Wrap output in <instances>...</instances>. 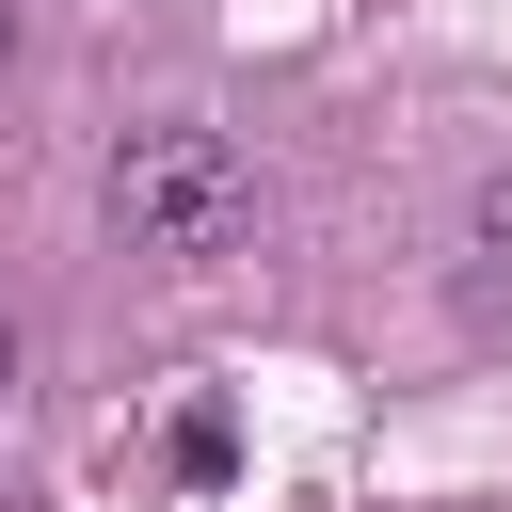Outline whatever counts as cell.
Instances as JSON below:
<instances>
[{
  "mask_svg": "<svg viewBox=\"0 0 512 512\" xmlns=\"http://www.w3.org/2000/svg\"><path fill=\"white\" fill-rule=\"evenodd\" d=\"M224 464H240V432H224V400H192L176 416V480H224Z\"/></svg>",
  "mask_w": 512,
  "mask_h": 512,
  "instance_id": "2",
  "label": "cell"
},
{
  "mask_svg": "<svg viewBox=\"0 0 512 512\" xmlns=\"http://www.w3.org/2000/svg\"><path fill=\"white\" fill-rule=\"evenodd\" d=\"M0 48H16V0H0Z\"/></svg>",
  "mask_w": 512,
  "mask_h": 512,
  "instance_id": "5",
  "label": "cell"
},
{
  "mask_svg": "<svg viewBox=\"0 0 512 512\" xmlns=\"http://www.w3.org/2000/svg\"><path fill=\"white\" fill-rule=\"evenodd\" d=\"M112 224L144 240V256H176V272H208V256H240L256 240V176H240V144L224 128H128L112 144Z\"/></svg>",
  "mask_w": 512,
  "mask_h": 512,
  "instance_id": "1",
  "label": "cell"
},
{
  "mask_svg": "<svg viewBox=\"0 0 512 512\" xmlns=\"http://www.w3.org/2000/svg\"><path fill=\"white\" fill-rule=\"evenodd\" d=\"M0 384H16V336H0Z\"/></svg>",
  "mask_w": 512,
  "mask_h": 512,
  "instance_id": "4",
  "label": "cell"
},
{
  "mask_svg": "<svg viewBox=\"0 0 512 512\" xmlns=\"http://www.w3.org/2000/svg\"><path fill=\"white\" fill-rule=\"evenodd\" d=\"M480 256H512V160L480 176Z\"/></svg>",
  "mask_w": 512,
  "mask_h": 512,
  "instance_id": "3",
  "label": "cell"
}]
</instances>
